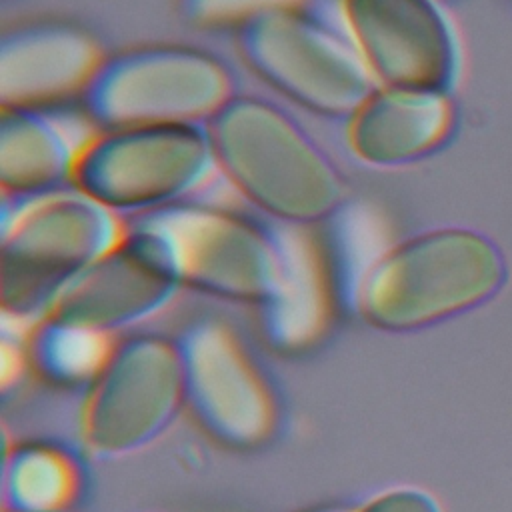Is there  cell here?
Masks as SVG:
<instances>
[{"mask_svg": "<svg viewBox=\"0 0 512 512\" xmlns=\"http://www.w3.org/2000/svg\"><path fill=\"white\" fill-rule=\"evenodd\" d=\"M4 222L0 300L14 320H42L124 234L120 216L76 186L16 202Z\"/></svg>", "mask_w": 512, "mask_h": 512, "instance_id": "cell-4", "label": "cell"}, {"mask_svg": "<svg viewBox=\"0 0 512 512\" xmlns=\"http://www.w3.org/2000/svg\"><path fill=\"white\" fill-rule=\"evenodd\" d=\"M184 370V408L220 446L250 450L276 426L272 392L236 334L198 320L176 340Z\"/></svg>", "mask_w": 512, "mask_h": 512, "instance_id": "cell-10", "label": "cell"}, {"mask_svg": "<svg viewBox=\"0 0 512 512\" xmlns=\"http://www.w3.org/2000/svg\"><path fill=\"white\" fill-rule=\"evenodd\" d=\"M154 214L174 236L184 286L260 310L282 294L298 246L276 230L226 208L174 206Z\"/></svg>", "mask_w": 512, "mask_h": 512, "instance_id": "cell-7", "label": "cell"}, {"mask_svg": "<svg viewBox=\"0 0 512 512\" xmlns=\"http://www.w3.org/2000/svg\"><path fill=\"white\" fill-rule=\"evenodd\" d=\"M184 408L176 340L136 334L114 344L90 382L82 432L92 452L124 456L160 438Z\"/></svg>", "mask_w": 512, "mask_h": 512, "instance_id": "cell-8", "label": "cell"}, {"mask_svg": "<svg viewBox=\"0 0 512 512\" xmlns=\"http://www.w3.org/2000/svg\"><path fill=\"white\" fill-rule=\"evenodd\" d=\"M234 36L254 76L316 116L348 120L378 86L342 16L308 0L260 12Z\"/></svg>", "mask_w": 512, "mask_h": 512, "instance_id": "cell-3", "label": "cell"}, {"mask_svg": "<svg viewBox=\"0 0 512 512\" xmlns=\"http://www.w3.org/2000/svg\"><path fill=\"white\" fill-rule=\"evenodd\" d=\"M300 0H176L182 18L198 28L238 30L260 12Z\"/></svg>", "mask_w": 512, "mask_h": 512, "instance_id": "cell-17", "label": "cell"}, {"mask_svg": "<svg viewBox=\"0 0 512 512\" xmlns=\"http://www.w3.org/2000/svg\"><path fill=\"white\" fill-rule=\"evenodd\" d=\"M506 266L484 234L442 226L418 232L380 252L364 272L354 308L384 332H412L490 300Z\"/></svg>", "mask_w": 512, "mask_h": 512, "instance_id": "cell-2", "label": "cell"}, {"mask_svg": "<svg viewBox=\"0 0 512 512\" xmlns=\"http://www.w3.org/2000/svg\"><path fill=\"white\" fill-rule=\"evenodd\" d=\"M206 126L218 172L266 216L310 226L344 210L342 168L276 100L238 90Z\"/></svg>", "mask_w": 512, "mask_h": 512, "instance_id": "cell-1", "label": "cell"}, {"mask_svg": "<svg viewBox=\"0 0 512 512\" xmlns=\"http://www.w3.org/2000/svg\"><path fill=\"white\" fill-rule=\"evenodd\" d=\"M106 54L82 26L34 20L0 40V106L46 108L84 92Z\"/></svg>", "mask_w": 512, "mask_h": 512, "instance_id": "cell-12", "label": "cell"}, {"mask_svg": "<svg viewBox=\"0 0 512 512\" xmlns=\"http://www.w3.org/2000/svg\"><path fill=\"white\" fill-rule=\"evenodd\" d=\"M76 488L74 460L54 446L28 442L6 454L2 498L8 512H64Z\"/></svg>", "mask_w": 512, "mask_h": 512, "instance_id": "cell-15", "label": "cell"}, {"mask_svg": "<svg viewBox=\"0 0 512 512\" xmlns=\"http://www.w3.org/2000/svg\"><path fill=\"white\" fill-rule=\"evenodd\" d=\"M340 16L378 86H456L460 42L440 0H340Z\"/></svg>", "mask_w": 512, "mask_h": 512, "instance_id": "cell-11", "label": "cell"}, {"mask_svg": "<svg viewBox=\"0 0 512 512\" xmlns=\"http://www.w3.org/2000/svg\"><path fill=\"white\" fill-rule=\"evenodd\" d=\"M352 512H442L432 494L414 486H396L352 508Z\"/></svg>", "mask_w": 512, "mask_h": 512, "instance_id": "cell-18", "label": "cell"}, {"mask_svg": "<svg viewBox=\"0 0 512 512\" xmlns=\"http://www.w3.org/2000/svg\"><path fill=\"white\" fill-rule=\"evenodd\" d=\"M110 348L106 336L58 322L50 316L34 324L28 340L34 370L46 382L60 386L92 382Z\"/></svg>", "mask_w": 512, "mask_h": 512, "instance_id": "cell-16", "label": "cell"}, {"mask_svg": "<svg viewBox=\"0 0 512 512\" xmlns=\"http://www.w3.org/2000/svg\"><path fill=\"white\" fill-rule=\"evenodd\" d=\"M238 92L232 68L188 44H144L106 54L80 94L102 128L208 122Z\"/></svg>", "mask_w": 512, "mask_h": 512, "instance_id": "cell-6", "label": "cell"}, {"mask_svg": "<svg viewBox=\"0 0 512 512\" xmlns=\"http://www.w3.org/2000/svg\"><path fill=\"white\" fill-rule=\"evenodd\" d=\"M206 122L102 128L80 146L74 186L118 216L180 206L216 172Z\"/></svg>", "mask_w": 512, "mask_h": 512, "instance_id": "cell-5", "label": "cell"}, {"mask_svg": "<svg viewBox=\"0 0 512 512\" xmlns=\"http://www.w3.org/2000/svg\"><path fill=\"white\" fill-rule=\"evenodd\" d=\"M184 288L172 232L156 214L140 216L58 300L50 318L102 336L162 312Z\"/></svg>", "mask_w": 512, "mask_h": 512, "instance_id": "cell-9", "label": "cell"}, {"mask_svg": "<svg viewBox=\"0 0 512 512\" xmlns=\"http://www.w3.org/2000/svg\"><path fill=\"white\" fill-rule=\"evenodd\" d=\"M80 146H74L66 128L46 108L2 106L0 186L4 196L28 202L74 186Z\"/></svg>", "mask_w": 512, "mask_h": 512, "instance_id": "cell-14", "label": "cell"}, {"mask_svg": "<svg viewBox=\"0 0 512 512\" xmlns=\"http://www.w3.org/2000/svg\"><path fill=\"white\" fill-rule=\"evenodd\" d=\"M456 132L450 94L376 86L346 120L352 154L370 168L396 170L440 152Z\"/></svg>", "mask_w": 512, "mask_h": 512, "instance_id": "cell-13", "label": "cell"}, {"mask_svg": "<svg viewBox=\"0 0 512 512\" xmlns=\"http://www.w3.org/2000/svg\"><path fill=\"white\" fill-rule=\"evenodd\" d=\"M298 512H352V508H346L340 504H322V506H312V508H304Z\"/></svg>", "mask_w": 512, "mask_h": 512, "instance_id": "cell-19", "label": "cell"}]
</instances>
